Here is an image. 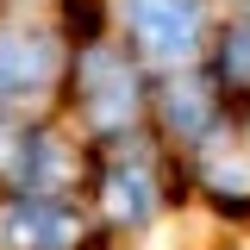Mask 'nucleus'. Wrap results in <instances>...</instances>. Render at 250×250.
I'll use <instances>...</instances> for the list:
<instances>
[{
	"instance_id": "obj_1",
	"label": "nucleus",
	"mask_w": 250,
	"mask_h": 250,
	"mask_svg": "<svg viewBox=\"0 0 250 250\" xmlns=\"http://www.w3.org/2000/svg\"><path fill=\"white\" fill-rule=\"evenodd\" d=\"M125 25L150 62H188L200 50V0H125Z\"/></svg>"
},
{
	"instance_id": "obj_2",
	"label": "nucleus",
	"mask_w": 250,
	"mask_h": 250,
	"mask_svg": "<svg viewBox=\"0 0 250 250\" xmlns=\"http://www.w3.org/2000/svg\"><path fill=\"white\" fill-rule=\"evenodd\" d=\"M62 50L50 31H31V25H6L0 31V100H31L57 82Z\"/></svg>"
},
{
	"instance_id": "obj_3",
	"label": "nucleus",
	"mask_w": 250,
	"mask_h": 250,
	"mask_svg": "<svg viewBox=\"0 0 250 250\" xmlns=\"http://www.w3.org/2000/svg\"><path fill=\"white\" fill-rule=\"evenodd\" d=\"M0 244L6 250H75L82 244V219L57 207L50 194H25L0 213Z\"/></svg>"
},
{
	"instance_id": "obj_4",
	"label": "nucleus",
	"mask_w": 250,
	"mask_h": 250,
	"mask_svg": "<svg viewBox=\"0 0 250 250\" xmlns=\"http://www.w3.org/2000/svg\"><path fill=\"white\" fill-rule=\"evenodd\" d=\"M6 169L19 175L25 194H57L69 175H75V156L57 131H13V150H6Z\"/></svg>"
},
{
	"instance_id": "obj_5",
	"label": "nucleus",
	"mask_w": 250,
	"mask_h": 250,
	"mask_svg": "<svg viewBox=\"0 0 250 250\" xmlns=\"http://www.w3.org/2000/svg\"><path fill=\"white\" fill-rule=\"evenodd\" d=\"M82 94H88V119H94V125H106V131L131 125V113H138V88H131L125 62H113V57H94V62H88Z\"/></svg>"
},
{
	"instance_id": "obj_6",
	"label": "nucleus",
	"mask_w": 250,
	"mask_h": 250,
	"mask_svg": "<svg viewBox=\"0 0 250 250\" xmlns=\"http://www.w3.org/2000/svg\"><path fill=\"white\" fill-rule=\"evenodd\" d=\"M163 113H169V131H175V138L200 144V138L213 131V94L200 88V82H188V75H175L169 94H163Z\"/></svg>"
},
{
	"instance_id": "obj_7",
	"label": "nucleus",
	"mask_w": 250,
	"mask_h": 250,
	"mask_svg": "<svg viewBox=\"0 0 250 250\" xmlns=\"http://www.w3.org/2000/svg\"><path fill=\"white\" fill-rule=\"evenodd\" d=\"M106 213L119 219V225H144L156 213V182L144 169H113L106 175Z\"/></svg>"
},
{
	"instance_id": "obj_8",
	"label": "nucleus",
	"mask_w": 250,
	"mask_h": 250,
	"mask_svg": "<svg viewBox=\"0 0 250 250\" xmlns=\"http://www.w3.org/2000/svg\"><path fill=\"white\" fill-rule=\"evenodd\" d=\"M219 75H225V82H250V19H244V25H225V44H219Z\"/></svg>"
}]
</instances>
